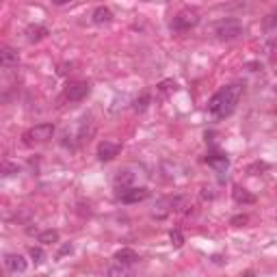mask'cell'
Returning <instances> with one entry per match:
<instances>
[{"instance_id":"cell-4","label":"cell","mask_w":277,"mask_h":277,"mask_svg":"<svg viewBox=\"0 0 277 277\" xmlns=\"http://www.w3.org/2000/svg\"><path fill=\"white\" fill-rule=\"evenodd\" d=\"M215 32L221 41H232V39H238V37L243 35V24L238 20H223L216 24Z\"/></svg>"},{"instance_id":"cell-18","label":"cell","mask_w":277,"mask_h":277,"mask_svg":"<svg viewBox=\"0 0 277 277\" xmlns=\"http://www.w3.org/2000/svg\"><path fill=\"white\" fill-rule=\"evenodd\" d=\"M37 241L43 243V245H52V243H59V232L57 230H46L37 236Z\"/></svg>"},{"instance_id":"cell-3","label":"cell","mask_w":277,"mask_h":277,"mask_svg":"<svg viewBox=\"0 0 277 277\" xmlns=\"http://www.w3.org/2000/svg\"><path fill=\"white\" fill-rule=\"evenodd\" d=\"M54 137V123H37V126L29 128L24 132V143L26 145H32V143H46Z\"/></svg>"},{"instance_id":"cell-14","label":"cell","mask_w":277,"mask_h":277,"mask_svg":"<svg viewBox=\"0 0 277 277\" xmlns=\"http://www.w3.org/2000/svg\"><path fill=\"white\" fill-rule=\"evenodd\" d=\"M232 195H234L236 204H256V195H251L247 188H243V186H234Z\"/></svg>"},{"instance_id":"cell-16","label":"cell","mask_w":277,"mask_h":277,"mask_svg":"<svg viewBox=\"0 0 277 277\" xmlns=\"http://www.w3.org/2000/svg\"><path fill=\"white\" fill-rule=\"evenodd\" d=\"M152 104V95L148 93V91H145V93H141L137 100H134V104H132V108L137 113H143V111H148V106Z\"/></svg>"},{"instance_id":"cell-2","label":"cell","mask_w":277,"mask_h":277,"mask_svg":"<svg viewBox=\"0 0 277 277\" xmlns=\"http://www.w3.org/2000/svg\"><path fill=\"white\" fill-rule=\"evenodd\" d=\"M197 24H199V13H197V11L184 9V11H180L178 15H173V20H171V31H173V32H186V31L195 29Z\"/></svg>"},{"instance_id":"cell-9","label":"cell","mask_w":277,"mask_h":277,"mask_svg":"<svg viewBox=\"0 0 277 277\" xmlns=\"http://www.w3.org/2000/svg\"><path fill=\"white\" fill-rule=\"evenodd\" d=\"M20 63V54L18 50H13V48H9V46H4L2 50H0V65L2 67H15V65Z\"/></svg>"},{"instance_id":"cell-6","label":"cell","mask_w":277,"mask_h":277,"mask_svg":"<svg viewBox=\"0 0 277 277\" xmlns=\"http://www.w3.org/2000/svg\"><path fill=\"white\" fill-rule=\"evenodd\" d=\"M4 267H7L9 273L22 275L29 269V262H26V258L22 256V253H7V256H4Z\"/></svg>"},{"instance_id":"cell-19","label":"cell","mask_w":277,"mask_h":277,"mask_svg":"<svg viewBox=\"0 0 277 277\" xmlns=\"http://www.w3.org/2000/svg\"><path fill=\"white\" fill-rule=\"evenodd\" d=\"M29 256H31V260H32L35 264H41L43 258H46V253H43L41 247H31V249H29Z\"/></svg>"},{"instance_id":"cell-27","label":"cell","mask_w":277,"mask_h":277,"mask_svg":"<svg viewBox=\"0 0 277 277\" xmlns=\"http://www.w3.org/2000/svg\"><path fill=\"white\" fill-rule=\"evenodd\" d=\"M245 67L249 69V72H258V69H262V63H247Z\"/></svg>"},{"instance_id":"cell-13","label":"cell","mask_w":277,"mask_h":277,"mask_svg":"<svg viewBox=\"0 0 277 277\" xmlns=\"http://www.w3.org/2000/svg\"><path fill=\"white\" fill-rule=\"evenodd\" d=\"M46 35H48V26H43V24H31L29 29H26V39L31 43L41 41Z\"/></svg>"},{"instance_id":"cell-29","label":"cell","mask_w":277,"mask_h":277,"mask_svg":"<svg viewBox=\"0 0 277 277\" xmlns=\"http://www.w3.org/2000/svg\"><path fill=\"white\" fill-rule=\"evenodd\" d=\"M243 277H256V273H253V271H247V273L243 275Z\"/></svg>"},{"instance_id":"cell-20","label":"cell","mask_w":277,"mask_h":277,"mask_svg":"<svg viewBox=\"0 0 277 277\" xmlns=\"http://www.w3.org/2000/svg\"><path fill=\"white\" fill-rule=\"evenodd\" d=\"M169 241H171V245H173V247H182V245H184V236H182V232H180V230H171Z\"/></svg>"},{"instance_id":"cell-30","label":"cell","mask_w":277,"mask_h":277,"mask_svg":"<svg viewBox=\"0 0 277 277\" xmlns=\"http://www.w3.org/2000/svg\"><path fill=\"white\" fill-rule=\"evenodd\" d=\"M275 93H277V85H275Z\"/></svg>"},{"instance_id":"cell-1","label":"cell","mask_w":277,"mask_h":277,"mask_svg":"<svg viewBox=\"0 0 277 277\" xmlns=\"http://www.w3.org/2000/svg\"><path fill=\"white\" fill-rule=\"evenodd\" d=\"M241 93H243V85L241 83L223 87V89L216 91V93L210 97L208 111L213 113L215 117H219V119L230 117L232 113L236 111V104H238V100H241Z\"/></svg>"},{"instance_id":"cell-24","label":"cell","mask_w":277,"mask_h":277,"mask_svg":"<svg viewBox=\"0 0 277 277\" xmlns=\"http://www.w3.org/2000/svg\"><path fill=\"white\" fill-rule=\"evenodd\" d=\"M202 199H215V191H213V188L204 186L202 188Z\"/></svg>"},{"instance_id":"cell-25","label":"cell","mask_w":277,"mask_h":277,"mask_svg":"<svg viewBox=\"0 0 277 277\" xmlns=\"http://www.w3.org/2000/svg\"><path fill=\"white\" fill-rule=\"evenodd\" d=\"M160 91H171V89H176V83H171V80H165V83H160Z\"/></svg>"},{"instance_id":"cell-12","label":"cell","mask_w":277,"mask_h":277,"mask_svg":"<svg viewBox=\"0 0 277 277\" xmlns=\"http://www.w3.org/2000/svg\"><path fill=\"white\" fill-rule=\"evenodd\" d=\"M113 182H115V186L122 188V191H123V188H130V186H132V182H134V173L130 169H119L115 173V180H113Z\"/></svg>"},{"instance_id":"cell-21","label":"cell","mask_w":277,"mask_h":277,"mask_svg":"<svg viewBox=\"0 0 277 277\" xmlns=\"http://www.w3.org/2000/svg\"><path fill=\"white\" fill-rule=\"evenodd\" d=\"M230 223H232V225H236V227L247 225V223H249V216H247V215H236V216H232Z\"/></svg>"},{"instance_id":"cell-23","label":"cell","mask_w":277,"mask_h":277,"mask_svg":"<svg viewBox=\"0 0 277 277\" xmlns=\"http://www.w3.org/2000/svg\"><path fill=\"white\" fill-rule=\"evenodd\" d=\"M264 29H269V31L277 29V15H267V20H264Z\"/></svg>"},{"instance_id":"cell-26","label":"cell","mask_w":277,"mask_h":277,"mask_svg":"<svg viewBox=\"0 0 277 277\" xmlns=\"http://www.w3.org/2000/svg\"><path fill=\"white\" fill-rule=\"evenodd\" d=\"M72 249H74L72 245H63L61 249H59V253H57V256H59V258H63V256H67V253H72Z\"/></svg>"},{"instance_id":"cell-8","label":"cell","mask_w":277,"mask_h":277,"mask_svg":"<svg viewBox=\"0 0 277 277\" xmlns=\"http://www.w3.org/2000/svg\"><path fill=\"white\" fill-rule=\"evenodd\" d=\"M119 150H122V145H119V143H113V141H102V143L97 145V158H100L102 162H108V160H113L119 154Z\"/></svg>"},{"instance_id":"cell-15","label":"cell","mask_w":277,"mask_h":277,"mask_svg":"<svg viewBox=\"0 0 277 277\" xmlns=\"http://www.w3.org/2000/svg\"><path fill=\"white\" fill-rule=\"evenodd\" d=\"M208 165H213V167H216L219 171H225L227 169V165H230V160H227V156L225 154H219V152H215L213 156H208Z\"/></svg>"},{"instance_id":"cell-10","label":"cell","mask_w":277,"mask_h":277,"mask_svg":"<svg viewBox=\"0 0 277 277\" xmlns=\"http://www.w3.org/2000/svg\"><path fill=\"white\" fill-rule=\"evenodd\" d=\"M115 260H117V264H123V267H132L134 262H139V253L134 251V249L123 247V249H119V251L115 253Z\"/></svg>"},{"instance_id":"cell-22","label":"cell","mask_w":277,"mask_h":277,"mask_svg":"<svg viewBox=\"0 0 277 277\" xmlns=\"http://www.w3.org/2000/svg\"><path fill=\"white\" fill-rule=\"evenodd\" d=\"M13 173H18V165L4 162V165H2V176H13Z\"/></svg>"},{"instance_id":"cell-11","label":"cell","mask_w":277,"mask_h":277,"mask_svg":"<svg viewBox=\"0 0 277 277\" xmlns=\"http://www.w3.org/2000/svg\"><path fill=\"white\" fill-rule=\"evenodd\" d=\"M91 20H93V24L97 26H104V24H111L113 20V11L108 7H95L93 13H91Z\"/></svg>"},{"instance_id":"cell-28","label":"cell","mask_w":277,"mask_h":277,"mask_svg":"<svg viewBox=\"0 0 277 277\" xmlns=\"http://www.w3.org/2000/svg\"><path fill=\"white\" fill-rule=\"evenodd\" d=\"M67 67H69V65H67V63H63L61 67H59V74H61V76H65V74H67Z\"/></svg>"},{"instance_id":"cell-17","label":"cell","mask_w":277,"mask_h":277,"mask_svg":"<svg viewBox=\"0 0 277 277\" xmlns=\"http://www.w3.org/2000/svg\"><path fill=\"white\" fill-rule=\"evenodd\" d=\"M106 277H132V275H130L128 267H123V264H113V267L106 269Z\"/></svg>"},{"instance_id":"cell-5","label":"cell","mask_w":277,"mask_h":277,"mask_svg":"<svg viewBox=\"0 0 277 277\" xmlns=\"http://www.w3.org/2000/svg\"><path fill=\"white\" fill-rule=\"evenodd\" d=\"M148 197H150V191L145 186H130V188H123V191L117 195V199L122 204H139Z\"/></svg>"},{"instance_id":"cell-7","label":"cell","mask_w":277,"mask_h":277,"mask_svg":"<svg viewBox=\"0 0 277 277\" xmlns=\"http://www.w3.org/2000/svg\"><path fill=\"white\" fill-rule=\"evenodd\" d=\"M89 83H72V85H67V89H65V97H67L69 102H80V100H85L87 93H89Z\"/></svg>"}]
</instances>
